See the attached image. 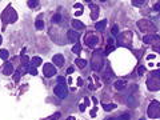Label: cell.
I'll use <instances>...</instances> for the list:
<instances>
[{"label":"cell","mask_w":160,"mask_h":120,"mask_svg":"<svg viewBox=\"0 0 160 120\" xmlns=\"http://www.w3.org/2000/svg\"><path fill=\"white\" fill-rule=\"evenodd\" d=\"M0 18H2V22H3V29L5 28L7 24H12V23H15L16 20H18V13L16 11L12 8V5H7L5 9L2 12V15H0Z\"/></svg>","instance_id":"cell-1"},{"label":"cell","mask_w":160,"mask_h":120,"mask_svg":"<svg viewBox=\"0 0 160 120\" xmlns=\"http://www.w3.org/2000/svg\"><path fill=\"white\" fill-rule=\"evenodd\" d=\"M103 64H104V59H103V51L102 48L96 49L95 52L92 53V59H91V67L93 71H100L103 68Z\"/></svg>","instance_id":"cell-2"},{"label":"cell","mask_w":160,"mask_h":120,"mask_svg":"<svg viewBox=\"0 0 160 120\" xmlns=\"http://www.w3.org/2000/svg\"><path fill=\"white\" fill-rule=\"evenodd\" d=\"M138 27L142 32H147V35H155V32H156V25L153 24L151 20H147V19L139 20Z\"/></svg>","instance_id":"cell-3"},{"label":"cell","mask_w":160,"mask_h":120,"mask_svg":"<svg viewBox=\"0 0 160 120\" xmlns=\"http://www.w3.org/2000/svg\"><path fill=\"white\" fill-rule=\"evenodd\" d=\"M132 43V32L131 31H125L122 32L120 35H118V45L120 47H131Z\"/></svg>","instance_id":"cell-4"},{"label":"cell","mask_w":160,"mask_h":120,"mask_svg":"<svg viewBox=\"0 0 160 120\" xmlns=\"http://www.w3.org/2000/svg\"><path fill=\"white\" fill-rule=\"evenodd\" d=\"M147 113H148V116L151 119L160 118V103L158 102V100L151 102V104L148 105V111H147Z\"/></svg>","instance_id":"cell-5"},{"label":"cell","mask_w":160,"mask_h":120,"mask_svg":"<svg viewBox=\"0 0 160 120\" xmlns=\"http://www.w3.org/2000/svg\"><path fill=\"white\" fill-rule=\"evenodd\" d=\"M53 92H55V95L58 96V98L64 99V98H67V95H68V88H67V85L64 83H58V85L53 88Z\"/></svg>","instance_id":"cell-6"},{"label":"cell","mask_w":160,"mask_h":120,"mask_svg":"<svg viewBox=\"0 0 160 120\" xmlns=\"http://www.w3.org/2000/svg\"><path fill=\"white\" fill-rule=\"evenodd\" d=\"M84 43L88 47H91V48H93V47L98 45L99 43V38L95 35V33H87L85 38H84Z\"/></svg>","instance_id":"cell-7"},{"label":"cell","mask_w":160,"mask_h":120,"mask_svg":"<svg viewBox=\"0 0 160 120\" xmlns=\"http://www.w3.org/2000/svg\"><path fill=\"white\" fill-rule=\"evenodd\" d=\"M147 87H148L149 91H159L160 89V79L149 76L148 80H147Z\"/></svg>","instance_id":"cell-8"},{"label":"cell","mask_w":160,"mask_h":120,"mask_svg":"<svg viewBox=\"0 0 160 120\" xmlns=\"http://www.w3.org/2000/svg\"><path fill=\"white\" fill-rule=\"evenodd\" d=\"M43 72H44L45 78H52V76L56 75V68L53 64L47 63V64H44V67H43Z\"/></svg>","instance_id":"cell-9"},{"label":"cell","mask_w":160,"mask_h":120,"mask_svg":"<svg viewBox=\"0 0 160 120\" xmlns=\"http://www.w3.org/2000/svg\"><path fill=\"white\" fill-rule=\"evenodd\" d=\"M143 42L145 43V44H156V43L160 42V36L159 35H145L144 38H143Z\"/></svg>","instance_id":"cell-10"},{"label":"cell","mask_w":160,"mask_h":120,"mask_svg":"<svg viewBox=\"0 0 160 120\" xmlns=\"http://www.w3.org/2000/svg\"><path fill=\"white\" fill-rule=\"evenodd\" d=\"M67 38H68L69 43H78L79 40V32H76L75 29H69L67 32Z\"/></svg>","instance_id":"cell-11"},{"label":"cell","mask_w":160,"mask_h":120,"mask_svg":"<svg viewBox=\"0 0 160 120\" xmlns=\"http://www.w3.org/2000/svg\"><path fill=\"white\" fill-rule=\"evenodd\" d=\"M89 9H91V19L98 20V18H99V5L89 3Z\"/></svg>","instance_id":"cell-12"},{"label":"cell","mask_w":160,"mask_h":120,"mask_svg":"<svg viewBox=\"0 0 160 120\" xmlns=\"http://www.w3.org/2000/svg\"><path fill=\"white\" fill-rule=\"evenodd\" d=\"M52 63L55 64L56 67H63L64 65V58H63V55H55L52 58Z\"/></svg>","instance_id":"cell-13"},{"label":"cell","mask_w":160,"mask_h":120,"mask_svg":"<svg viewBox=\"0 0 160 120\" xmlns=\"http://www.w3.org/2000/svg\"><path fill=\"white\" fill-rule=\"evenodd\" d=\"M3 73H4L5 76L12 75V73H13V65H12V63H9V62L5 63L4 67H3Z\"/></svg>","instance_id":"cell-14"},{"label":"cell","mask_w":160,"mask_h":120,"mask_svg":"<svg viewBox=\"0 0 160 120\" xmlns=\"http://www.w3.org/2000/svg\"><path fill=\"white\" fill-rule=\"evenodd\" d=\"M125 87H127V80H118V82H115V88L118 91H122Z\"/></svg>","instance_id":"cell-15"},{"label":"cell","mask_w":160,"mask_h":120,"mask_svg":"<svg viewBox=\"0 0 160 120\" xmlns=\"http://www.w3.org/2000/svg\"><path fill=\"white\" fill-rule=\"evenodd\" d=\"M72 27H73L75 29H84V28H85V25L83 24L82 22L76 20V19H75V20H72Z\"/></svg>","instance_id":"cell-16"},{"label":"cell","mask_w":160,"mask_h":120,"mask_svg":"<svg viewBox=\"0 0 160 120\" xmlns=\"http://www.w3.org/2000/svg\"><path fill=\"white\" fill-rule=\"evenodd\" d=\"M105 25H107V20L104 19V20H102V22H98L95 24V28L98 29V31H103V29L105 28Z\"/></svg>","instance_id":"cell-17"},{"label":"cell","mask_w":160,"mask_h":120,"mask_svg":"<svg viewBox=\"0 0 160 120\" xmlns=\"http://www.w3.org/2000/svg\"><path fill=\"white\" fill-rule=\"evenodd\" d=\"M42 63H43V60H42V58H39V56H35V58H32V60H31V65H33L35 68L39 67Z\"/></svg>","instance_id":"cell-18"},{"label":"cell","mask_w":160,"mask_h":120,"mask_svg":"<svg viewBox=\"0 0 160 120\" xmlns=\"http://www.w3.org/2000/svg\"><path fill=\"white\" fill-rule=\"evenodd\" d=\"M20 60H22V65L23 67H27L29 64V58L25 55V53H22V58H20Z\"/></svg>","instance_id":"cell-19"},{"label":"cell","mask_w":160,"mask_h":120,"mask_svg":"<svg viewBox=\"0 0 160 120\" xmlns=\"http://www.w3.org/2000/svg\"><path fill=\"white\" fill-rule=\"evenodd\" d=\"M75 64L79 67V68H84V67L87 65V60L84 59H76L75 60Z\"/></svg>","instance_id":"cell-20"},{"label":"cell","mask_w":160,"mask_h":120,"mask_svg":"<svg viewBox=\"0 0 160 120\" xmlns=\"http://www.w3.org/2000/svg\"><path fill=\"white\" fill-rule=\"evenodd\" d=\"M25 68H27V72H29V73H31V75H33V76H35V75H38V69H36L33 65L28 64V65L25 67Z\"/></svg>","instance_id":"cell-21"},{"label":"cell","mask_w":160,"mask_h":120,"mask_svg":"<svg viewBox=\"0 0 160 120\" xmlns=\"http://www.w3.org/2000/svg\"><path fill=\"white\" fill-rule=\"evenodd\" d=\"M72 52L76 53V55H80V52H82V45H80V43H76V44L72 47Z\"/></svg>","instance_id":"cell-22"},{"label":"cell","mask_w":160,"mask_h":120,"mask_svg":"<svg viewBox=\"0 0 160 120\" xmlns=\"http://www.w3.org/2000/svg\"><path fill=\"white\" fill-rule=\"evenodd\" d=\"M8 56H9V53H8L7 49H0V59L7 60V59H8Z\"/></svg>","instance_id":"cell-23"},{"label":"cell","mask_w":160,"mask_h":120,"mask_svg":"<svg viewBox=\"0 0 160 120\" xmlns=\"http://www.w3.org/2000/svg\"><path fill=\"white\" fill-rule=\"evenodd\" d=\"M103 108H104V111H112V109H115L116 108V104H104L103 105Z\"/></svg>","instance_id":"cell-24"},{"label":"cell","mask_w":160,"mask_h":120,"mask_svg":"<svg viewBox=\"0 0 160 120\" xmlns=\"http://www.w3.org/2000/svg\"><path fill=\"white\" fill-rule=\"evenodd\" d=\"M60 20H62V16H60V13H55L52 18V22L55 23V24H58V23H60Z\"/></svg>","instance_id":"cell-25"},{"label":"cell","mask_w":160,"mask_h":120,"mask_svg":"<svg viewBox=\"0 0 160 120\" xmlns=\"http://www.w3.org/2000/svg\"><path fill=\"white\" fill-rule=\"evenodd\" d=\"M35 27L38 29H43L44 28V23L42 22V20H36V23H35Z\"/></svg>","instance_id":"cell-26"},{"label":"cell","mask_w":160,"mask_h":120,"mask_svg":"<svg viewBox=\"0 0 160 120\" xmlns=\"http://www.w3.org/2000/svg\"><path fill=\"white\" fill-rule=\"evenodd\" d=\"M39 5V2L38 0H29L28 2V7H31V8H35V7Z\"/></svg>","instance_id":"cell-27"},{"label":"cell","mask_w":160,"mask_h":120,"mask_svg":"<svg viewBox=\"0 0 160 120\" xmlns=\"http://www.w3.org/2000/svg\"><path fill=\"white\" fill-rule=\"evenodd\" d=\"M144 4V0H132V5L135 7H140Z\"/></svg>","instance_id":"cell-28"},{"label":"cell","mask_w":160,"mask_h":120,"mask_svg":"<svg viewBox=\"0 0 160 120\" xmlns=\"http://www.w3.org/2000/svg\"><path fill=\"white\" fill-rule=\"evenodd\" d=\"M152 49H153V51H155L156 53H160V42L156 43V44H153V45H152Z\"/></svg>","instance_id":"cell-29"},{"label":"cell","mask_w":160,"mask_h":120,"mask_svg":"<svg viewBox=\"0 0 160 120\" xmlns=\"http://www.w3.org/2000/svg\"><path fill=\"white\" fill-rule=\"evenodd\" d=\"M138 73H139L140 76L144 75V73H145V67H144V65H140L139 68H138Z\"/></svg>","instance_id":"cell-30"},{"label":"cell","mask_w":160,"mask_h":120,"mask_svg":"<svg viewBox=\"0 0 160 120\" xmlns=\"http://www.w3.org/2000/svg\"><path fill=\"white\" fill-rule=\"evenodd\" d=\"M152 78H156V79H160V69H158V71H153L151 73Z\"/></svg>","instance_id":"cell-31"},{"label":"cell","mask_w":160,"mask_h":120,"mask_svg":"<svg viewBox=\"0 0 160 120\" xmlns=\"http://www.w3.org/2000/svg\"><path fill=\"white\" fill-rule=\"evenodd\" d=\"M13 80H15V82H19L20 80V72L19 71H16V73L13 75Z\"/></svg>","instance_id":"cell-32"},{"label":"cell","mask_w":160,"mask_h":120,"mask_svg":"<svg viewBox=\"0 0 160 120\" xmlns=\"http://www.w3.org/2000/svg\"><path fill=\"white\" fill-rule=\"evenodd\" d=\"M131 119V116H129V113H124V115L122 116V120H129Z\"/></svg>","instance_id":"cell-33"},{"label":"cell","mask_w":160,"mask_h":120,"mask_svg":"<svg viewBox=\"0 0 160 120\" xmlns=\"http://www.w3.org/2000/svg\"><path fill=\"white\" fill-rule=\"evenodd\" d=\"M112 35H118V25H113V28H112Z\"/></svg>","instance_id":"cell-34"},{"label":"cell","mask_w":160,"mask_h":120,"mask_svg":"<svg viewBox=\"0 0 160 120\" xmlns=\"http://www.w3.org/2000/svg\"><path fill=\"white\" fill-rule=\"evenodd\" d=\"M153 9H155V11H159V9H160V3H158V4L153 5Z\"/></svg>","instance_id":"cell-35"},{"label":"cell","mask_w":160,"mask_h":120,"mask_svg":"<svg viewBox=\"0 0 160 120\" xmlns=\"http://www.w3.org/2000/svg\"><path fill=\"white\" fill-rule=\"evenodd\" d=\"M79 108H80V111H82V112H84V109H85V103H84V104H80Z\"/></svg>","instance_id":"cell-36"},{"label":"cell","mask_w":160,"mask_h":120,"mask_svg":"<svg viewBox=\"0 0 160 120\" xmlns=\"http://www.w3.org/2000/svg\"><path fill=\"white\" fill-rule=\"evenodd\" d=\"M73 7H75V8H80V9H83V5H82V4H79V3H75V5H73Z\"/></svg>","instance_id":"cell-37"},{"label":"cell","mask_w":160,"mask_h":120,"mask_svg":"<svg viewBox=\"0 0 160 120\" xmlns=\"http://www.w3.org/2000/svg\"><path fill=\"white\" fill-rule=\"evenodd\" d=\"M82 13H83V9H79V11L75 12V16H79V15H82Z\"/></svg>","instance_id":"cell-38"},{"label":"cell","mask_w":160,"mask_h":120,"mask_svg":"<svg viewBox=\"0 0 160 120\" xmlns=\"http://www.w3.org/2000/svg\"><path fill=\"white\" fill-rule=\"evenodd\" d=\"M58 83H64V78H62V76H60V78L58 79Z\"/></svg>","instance_id":"cell-39"},{"label":"cell","mask_w":160,"mask_h":120,"mask_svg":"<svg viewBox=\"0 0 160 120\" xmlns=\"http://www.w3.org/2000/svg\"><path fill=\"white\" fill-rule=\"evenodd\" d=\"M105 120H122V118H108V119H105Z\"/></svg>","instance_id":"cell-40"},{"label":"cell","mask_w":160,"mask_h":120,"mask_svg":"<svg viewBox=\"0 0 160 120\" xmlns=\"http://www.w3.org/2000/svg\"><path fill=\"white\" fill-rule=\"evenodd\" d=\"M153 58H155V55H148V56H147V59H148V60H152Z\"/></svg>","instance_id":"cell-41"},{"label":"cell","mask_w":160,"mask_h":120,"mask_svg":"<svg viewBox=\"0 0 160 120\" xmlns=\"http://www.w3.org/2000/svg\"><path fill=\"white\" fill-rule=\"evenodd\" d=\"M73 72V68H68V69H67V73H68V75H69V73H72Z\"/></svg>","instance_id":"cell-42"},{"label":"cell","mask_w":160,"mask_h":120,"mask_svg":"<svg viewBox=\"0 0 160 120\" xmlns=\"http://www.w3.org/2000/svg\"><path fill=\"white\" fill-rule=\"evenodd\" d=\"M78 84H79V85H82V84H83V80H82V79H80V78L78 79Z\"/></svg>","instance_id":"cell-43"},{"label":"cell","mask_w":160,"mask_h":120,"mask_svg":"<svg viewBox=\"0 0 160 120\" xmlns=\"http://www.w3.org/2000/svg\"><path fill=\"white\" fill-rule=\"evenodd\" d=\"M67 120H76V118H75V116H69V118L67 119Z\"/></svg>","instance_id":"cell-44"},{"label":"cell","mask_w":160,"mask_h":120,"mask_svg":"<svg viewBox=\"0 0 160 120\" xmlns=\"http://www.w3.org/2000/svg\"><path fill=\"white\" fill-rule=\"evenodd\" d=\"M2 43H3V38H2V35H0V45H2Z\"/></svg>","instance_id":"cell-45"},{"label":"cell","mask_w":160,"mask_h":120,"mask_svg":"<svg viewBox=\"0 0 160 120\" xmlns=\"http://www.w3.org/2000/svg\"><path fill=\"white\" fill-rule=\"evenodd\" d=\"M140 120H144V119H140Z\"/></svg>","instance_id":"cell-46"},{"label":"cell","mask_w":160,"mask_h":120,"mask_svg":"<svg viewBox=\"0 0 160 120\" xmlns=\"http://www.w3.org/2000/svg\"><path fill=\"white\" fill-rule=\"evenodd\" d=\"M53 120H55V119H53Z\"/></svg>","instance_id":"cell-47"}]
</instances>
